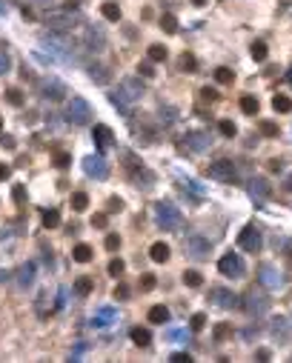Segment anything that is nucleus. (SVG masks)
Wrapping results in <instances>:
<instances>
[{
	"label": "nucleus",
	"mask_w": 292,
	"mask_h": 363,
	"mask_svg": "<svg viewBox=\"0 0 292 363\" xmlns=\"http://www.w3.org/2000/svg\"><path fill=\"white\" fill-rule=\"evenodd\" d=\"M40 46H46V52H52V55L58 57V60H75V43H72L66 34H60V32H43L40 34Z\"/></svg>",
	"instance_id": "1"
},
{
	"label": "nucleus",
	"mask_w": 292,
	"mask_h": 363,
	"mask_svg": "<svg viewBox=\"0 0 292 363\" xmlns=\"http://www.w3.org/2000/svg\"><path fill=\"white\" fill-rule=\"evenodd\" d=\"M181 209H178L172 200H158L155 203V223L164 229V232H172V229L181 226Z\"/></svg>",
	"instance_id": "2"
},
{
	"label": "nucleus",
	"mask_w": 292,
	"mask_h": 363,
	"mask_svg": "<svg viewBox=\"0 0 292 363\" xmlns=\"http://www.w3.org/2000/svg\"><path fill=\"white\" fill-rule=\"evenodd\" d=\"M92 117H95L92 103L86 100V97H81V94H72V100L66 103V120L75 126H86Z\"/></svg>",
	"instance_id": "3"
},
{
	"label": "nucleus",
	"mask_w": 292,
	"mask_h": 363,
	"mask_svg": "<svg viewBox=\"0 0 292 363\" xmlns=\"http://www.w3.org/2000/svg\"><path fill=\"white\" fill-rule=\"evenodd\" d=\"M123 158H126V169H129L132 183H138V189H152V186H155V175H152V172L146 169L143 163H138L132 152H126Z\"/></svg>",
	"instance_id": "4"
},
{
	"label": "nucleus",
	"mask_w": 292,
	"mask_h": 363,
	"mask_svg": "<svg viewBox=\"0 0 292 363\" xmlns=\"http://www.w3.org/2000/svg\"><path fill=\"white\" fill-rule=\"evenodd\" d=\"M46 23L49 26H55V29H60V32H69V29H75V26L81 23V14L72 9V3H69L66 9H52L49 11Z\"/></svg>",
	"instance_id": "5"
},
{
	"label": "nucleus",
	"mask_w": 292,
	"mask_h": 363,
	"mask_svg": "<svg viewBox=\"0 0 292 363\" xmlns=\"http://www.w3.org/2000/svg\"><path fill=\"white\" fill-rule=\"evenodd\" d=\"M258 283L264 286V289H269V292H278V289H284L287 277L281 274L278 266H272V263H261V266H258Z\"/></svg>",
	"instance_id": "6"
},
{
	"label": "nucleus",
	"mask_w": 292,
	"mask_h": 363,
	"mask_svg": "<svg viewBox=\"0 0 292 363\" xmlns=\"http://www.w3.org/2000/svg\"><path fill=\"white\" fill-rule=\"evenodd\" d=\"M184 249H187L189 258L203 261V258H209V252H212V240L198 235V232H192V235H187V240H184Z\"/></svg>",
	"instance_id": "7"
},
{
	"label": "nucleus",
	"mask_w": 292,
	"mask_h": 363,
	"mask_svg": "<svg viewBox=\"0 0 292 363\" xmlns=\"http://www.w3.org/2000/svg\"><path fill=\"white\" fill-rule=\"evenodd\" d=\"M238 246H241L244 252H249V255H258L261 246H264V235H261V229H258L255 223H246L244 232L238 235Z\"/></svg>",
	"instance_id": "8"
},
{
	"label": "nucleus",
	"mask_w": 292,
	"mask_h": 363,
	"mask_svg": "<svg viewBox=\"0 0 292 363\" xmlns=\"http://www.w3.org/2000/svg\"><path fill=\"white\" fill-rule=\"evenodd\" d=\"M218 272H221L223 277H244L246 266H244V261H241V255L226 252V255H221V261H218Z\"/></svg>",
	"instance_id": "9"
},
{
	"label": "nucleus",
	"mask_w": 292,
	"mask_h": 363,
	"mask_svg": "<svg viewBox=\"0 0 292 363\" xmlns=\"http://www.w3.org/2000/svg\"><path fill=\"white\" fill-rule=\"evenodd\" d=\"M83 172L95 181H106L109 178V163H106L103 155H86L83 158Z\"/></svg>",
	"instance_id": "10"
},
{
	"label": "nucleus",
	"mask_w": 292,
	"mask_h": 363,
	"mask_svg": "<svg viewBox=\"0 0 292 363\" xmlns=\"http://www.w3.org/2000/svg\"><path fill=\"white\" fill-rule=\"evenodd\" d=\"M206 175H209V178H215V181L232 183L235 178H238V169H235L232 160H215V163H209V166H206Z\"/></svg>",
	"instance_id": "11"
},
{
	"label": "nucleus",
	"mask_w": 292,
	"mask_h": 363,
	"mask_svg": "<svg viewBox=\"0 0 292 363\" xmlns=\"http://www.w3.org/2000/svg\"><path fill=\"white\" fill-rule=\"evenodd\" d=\"M117 94H120L123 100H129V103H138L140 97L146 94V89H143L140 78H123L120 80V86H117Z\"/></svg>",
	"instance_id": "12"
},
{
	"label": "nucleus",
	"mask_w": 292,
	"mask_h": 363,
	"mask_svg": "<svg viewBox=\"0 0 292 363\" xmlns=\"http://www.w3.org/2000/svg\"><path fill=\"white\" fill-rule=\"evenodd\" d=\"M83 46L89 49V52H103L106 49V32L100 26H86V32H83Z\"/></svg>",
	"instance_id": "13"
},
{
	"label": "nucleus",
	"mask_w": 292,
	"mask_h": 363,
	"mask_svg": "<svg viewBox=\"0 0 292 363\" xmlns=\"http://www.w3.org/2000/svg\"><path fill=\"white\" fill-rule=\"evenodd\" d=\"M40 91H43V97L46 100H63L69 89H66V83H60L58 78H43L40 80Z\"/></svg>",
	"instance_id": "14"
},
{
	"label": "nucleus",
	"mask_w": 292,
	"mask_h": 363,
	"mask_svg": "<svg viewBox=\"0 0 292 363\" xmlns=\"http://www.w3.org/2000/svg\"><path fill=\"white\" fill-rule=\"evenodd\" d=\"M209 300L215 303V306H221V309L238 306V295H235L232 289H226V286H212V289H209Z\"/></svg>",
	"instance_id": "15"
},
{
	"label": "nucleus",
	"mask_w": 292,
	"mask_h": 363,
	"mask_svg": "<svg viewBox=\"0 0 292 363\" xmlns=\"http://www.w3.org/2000/svg\"><path fill=\"white\" fill-rule=\"evenodd\" d=\"M246 315H255V318H261V315H267L269 312V297L267 295H258V292H249L246 295Z\"/></svg>",
	"instance_id": "16"
},
{
	"label": "nucleus",
	"mask_w": 292,
	"mask_h": 363,
	"mask_svg": "<svg viewBox=\"0 0 292 363\" xmlns=\"http://www.w3.org/2000/svg\"><path fill=\"white\" fill-rule=\"evenodd\" d=\"M184 140H187V149L189 152H206V149L212 146V140H209V135H203V132H187L184 135Z\"/></svg>",
	"instance_id": "17"
},
{
	"label": "nucleus",
	"mask_w": 292,
	"mask_h": 363,
	"mask_svg": "<svg viewBox=\"0 0 292 363\" xmlns=\"http://www.w3.org/2000/svg\"><path fill=\"white\" fill-rule=\"evenodd\" d=\"M112 323H117V312L112 306H103V309L95 312V318H92L95 329H106V326H112Z\"/></svg>",
	"instance_id": "18"
},
{
	"label": "nucleus",
	"mask_w": 292,
	"mask_h": 363,
	"mask_svg": "<svg viewBox=\"0 0 292 363\" xmlns=\"http://www.w3.org/2000/svg\"><path fill=\"white\" fill-rule=\"evenodd\" d=\"M92 140L97 143V149H106V146H112L115 135H112V129H109V126L95 123V129H92Z\"/></svg>",
	"instance_id": "19"
},
{
	"label": "nucleus",
	"mask_w": 292,
	"mask_h": 363,
	"mask_svg": "<svg viewBox=\"0 0 292 363\" xmlns=\"http://www.w3.org/2000/svg\"><path fill=\"white\" fill-rule=\"evenodd\" d=\"M249 194H252L255 200H267L269 194H272V189H269V183L264 181V178H252V181H249Z\"/></svg>",
	"instance_id": "20"
},
{
	"label": "nucleus",
	"mask_w": 292,
	"mask_h": 363,
	"mask_svg": "<svg viewBox=\"0 0 292 363\" xmlns=\"http://www.w3.org/2000/svg\"><path fill=\"white\" fill-rule=\"evenodd\" d=\"M129 338H132V343H135V346H140V349H149V346H152V332H149V329H140V326H135V329L129 332Z\"/></svg>",
	"instance_id": "21"
},
{
	"label": "nucleus",
	"mask_w": 292,
	"mask_h": 363,
	"mask_svg": "<svg viewBox=\"0 0 292 363\" xmlns=\"http://www.w3.org/2000/svg\"><path fill=\"white\" fill-rule=\"evenodd\" d=\"M86 72H89V80L97 83V86H106V83H109V69H106L103 63H92Z\"/></svg>",
	"instance_id": "22"
},
{
	"label": "nucleus",
	"mask_w": 292,
	"mask_h": 363,
	"mask_svg": "<svg viewBox=\"0 0 292 363\" xmlns=\"http://www.w3.org/2000/svg\"><path fill=\"white\" fill-rule=\"evenodd\" d=\"M32 283H35V263H26L23 269L17 272V286L20 289H29Z\"/></svg>",
	"instance_id": "23"
},
{
	"label": "nucleus",
	"mask_w": 292,
	"mask_h": 363,
	"mask_svg": "<svg viewBox=\"0 0 292 363\" xmlns=\"http://www.w3.org/2000/svg\"><path fill=\"white\" fill-rule=\"evenodd\" d=\"M100 14H103L106 20H112V23H117L120 17H123V11H120V6H117L115 0H106L103 6H100Z\"/></svg>",
	"instance_id": "24"
},
{
	"label": "nucleus",
	"mask_w": 292,
	"mask_h": 363,
	"mask_svg": "<svg viewBox=\"0 0 292 363\" xmlns=\"http://www.w3.org/2000/svg\"><path fill=\"white\" fill-rule=\"evenodd\" d=\"M146 318H149V323H161V326H164V323H169V309H166L164 303H158V306L149 309Z\"/></svg>",
	"instance_id": "25"
},
{
	"label": "nucleus",
	"mask_w": 292,
	"mask_h": 363,
	"mask_svg": "<svg viewBox=\"0 0 292 363\" xmlns=\"http://www.w3.org/2000/svg\"><path fill=\"white\" fill-rule=\"evenodd\" d=\"M149 258H152L155 263H166V261H169V246H166L164 240L152 243V249H149Z\"/></svg>",
	"instance_id": "26"
},
{
	"label": "nucleus",
	"mask_w": 292,
	"mask_h": 363,
	"mask_svg": "<svg viewBox=\"0 0 292 363\" xmlns=\"http://www.w3.org/2000/svg\"><path fill=\"white\" fill-rule=\"evenodd\" d=\"M258 109H261V103H258L255 94H244V97H241V112L244 114H252V117H255Z\"/></svg>",
	"instance_id": "27"
},
{
	"label": "nucleus",
	"mask_w": 292,
	"mask_h": 363,
	"mask_svg": "<svg viewBox=\"0 0 292 363\" xmlns=\"http://www.w3.org/2000/svg\"><path fill=\"white\" fill-rule=\"evenodd\" d=\"M92 277L89 274H81V277H75V295H81V297H86L89 292H92Z\"/></svg>",
	"instance_id": "28"
},
{
	"label": "nucleus",
	"mask_w": 292,
	"mask_h": 363,
	"mask_svg": "<svg viewBox=\"0 0 292 363\" xmlns=\"http://www.w3.org/2000/svg\"><path fill=\"white\" fill-rule=\"evenodd\" d=\"M92 246H89V243H78V246H75V252H72V258H75V261L78 263H89L92 261Z\"/></svg>",
	"instance_id": "29"
},
{
	"label": "nucleus",
	"mask_w": 292,
	"mask_h": 363,
	"mask_svg": "<svg viewBox=\"0 0 292 363\" xmlns=\"http://www.w3.org/2000/svg\"><path fill=\"white\" fill-rule=\"evenodd\" d=\"M181 186H184V192L195 194V197H203V194H206V189H203L198 181H192V178H181Z\"/></svg>",
	"instance_id": "30"
},
{
	"label": "nucleus",
	"mask_w": 292,
	"mask_h": 363,
	"mask_svg": "<svg viewBox=\"0 0 292 363\" xmlns=\"http://www.w3.org/2000/svg\"><path fill=\"white\" fill-rule=\"evenodd\" d=\"M272 109L281 112V114H287V112H292V100L287 94H275V97H272Z\"/></svg>",
	"instance_id": "31"
},
{
	"label": "nucleus",
	"mask_w": 292,
	"mask_h": 363,
	"mask_svg": "<svg viewBox=\"0 0 292 363\" xmlns=\"http://www.w3.org/2000/svg\"><path fill=\"white\" fill-rule=\"evenodd\" d=\"M72 209H75V212H86V209H89V194L75 192L72 194Z\"/></svg>",
	"instance_id": "32"
},
{
	"label": "nucleus",
	"mask_w": 292,
	"mask_h": 363,
	"mask_svg": "<svg viewBox=\"0 0 292 363\" xmlns=\"http://www.w3.org/2000/svg\"><path fill=\"white\" fill-rule=\"evenodd\" d=\"M146 55H149V60H152V63H164L169 52H166V46L155 43V46H149V52H146Z\"/></svg>",
	"instance_id": "33"
},
{
	"label": "nucleus",
	"mask_w": 292,
	"mask_h": 363,
	"mask_svg": "<svg viewBox=\"0 0 292 363\" xmlns=\"http://www.w3.org/2000/svg\"><path fill=\"white\" fill-rule=\"evenodd\" d=\"M161 29H164L166 34H175L178 32V17H175V14H169V11L161 14Z\"/></svg>",
	"instance_id": "34"
},
{
	"label": "nucleus",
	"mask_w": 292,
	"mask_h": 363,
	"mask_svg": "<svg viewBox=\"0 0 292 363\" xmlns=\"http://www.w3.org/2000/svg\"><path fill=\"white\" fill-rule=\"evenodd\" d=\"M184 277V283L189 286V289H198L200 283H203V277H200V272H195V269H187V272L181 274Z\"/></svg>",
	"instance_id": "35"
},
{
	"label": "nucleus",
	"mask_w": 292,
	"mask_h": 363,
	"mask_svg": "<svg viewBox=\"0 0 292 363\" xmlns=\"http://www.w3.org/2000/svg\"><path fill=\"white\" fill-rule=\"evenodd\" d=\"M249 52H252V57H255L258 63H264V60H267V55H269V49H267V43H264V40H255Z\"/></svg>",
	"instance_id": "36"
},
{
	"label": "nucleus",
	"mask_w": 292,
	"mask_h": 363,
	"mask_svg": "<svg viewBox=\"0 0 292 363\" xmlns=\"http://www.w3.org/2000/svg\"><path fill=\"white\" fill-rule=\"evenodd\" d=\"M43 226H46V229L60 226V212H58V209H46V212H43Z\"/></svg>",
	"instance_id": "37"
},
{
	"label": "nucleus",
	"mask_w": 292,
	"mask_h": 363,
	"mask_svg": "<svg viewBox=\"0 0 292 363\" xmlns=\"http://www.w3.org/2000/svg\"><path fill=\"white\" fill-rule=\"evenodd\" d=\"M109 103H112V106H115V109H120V112L126 114V117H132V109H129V100H123V97H120V94H109Z\"/></svg>",
	"instance_id": "38"
},
{
	"label": "nucleus",
	"mask_w": 292,
	"mask_h": 363,
	"mask_svg": "<svg viewBox=\"0 0 292 363\" xmlns=\"http://www.w3.org/2000/svg\"><path fill=\"white\" fill-rule=\"evenodd\" d=\"M215 80H218V83H223V86H229V83L235 80V72H232V69H226V66L215 69Z\"/></svg>",
	"instance_id": "39"
},
{
	"label": "nucleus",
	"mask_w": 292,
	"mask_h": 363,
	"mask_svg": "<svg viewBox=\"0 0 292 363\" xmlns=\"http://www.w3.org/2000/svg\"><path fill=\"white\" fill-rule=\"evenodd\" d=\"M229 335H232V323H218V326L212 329V338H215V341H226Z\"/></svg>",
	"instance_id": "40"
},
{
	"label": "nucleus",
	"mask_w": 292,
	"mask_h": 363,
	"mask_svg": "<svg viewBox=\"0 0 292 363\" xmlns=\"http://www.w3.org/2000/svg\"><path fill=\"white\" fill-rule=\"evenodd\" d=\"M181 69H184L187 75H195V69H198V60H195V55H184V57H181Z\"/></svg>",
	"instance_id": "41"
},
{
	"label": "nucleus",
	"mask_w": 292,
	"mask_h": 363,
	"mask_svg": "<svg viewBox=\"0 0 292 363\" xmlns=\"http://www.w3.org/2000/svg\"><path fill=\"white\" fill-rule=\"evenodd\" d=\"M203 326H206V315H203V312H195V315H192V320H189V329H192V332H200Z\"/></svg>",
	"instance_id": "42"
},
{
	"label": "nucleus",
	"mask_w": 292,
	"mask_h": 363,
	"mask_svg": "<svg viewBox=\"0 0 292 363\" xmlns=\"http://www.w3.org/2000/svg\"><path fill=\"white\" fill-rule=\"evenodd\" d=\"M258 129H261V135H264V137H275V135H278V126L272 123V120H261Z\"/></svg>",
	"instance_id": "43"
},
{
	"label": "nucleus",
	"mask_w": 292,
	"mask_h": 363,
	"mask_svg": "<svg viewBox=\"0 0 292 363\" xmlns=\"http://www.w3.org/2000/svg\"><path fill=\"white\" fill-rule=\"evenodd\" d=\"M123 269H126V263L120 261V258L109 261V274H112V277H120V274H123Z\"/></svg>",
	"instance_id": "44"
},
{
	"label": "nucleus",
	"mask_w": 292,
	"mask_h": 363,
	"mask_svg": "<svg viewBox=\"0 0 292 363\" xmlns=\"http://www.w3.org/2000/svg\"><path fill=\"white\" fill-rule=\"evenodd\" d=\"M218 129H221L223 137H235V135H238V129H235L232 120H221V123H218Z\"/></svg>",
	"instance_id": "45"
},
{
	"label": "nucleus",
	"mask_w": 292,
	"mask_h": 363,
	"mask_svg": "<svg viewBox=\"0 0 292 363\" xmlns=\"http://www.w3.org/2000/svg\"><path fill=\"white\" fill-rule=\"evenodd\" d=\"M69 163H72L69 152H58V155H55V166H58V169H69Z\"/></svg>",
	"instance_id": "46"
},
{
	"label": "nucleus",
	"mask_w": 292,
	"mask_h": 363,
	"mask_svg": "<svg viewBox=\"0 0 292 363\" xmlns=\"http://www.w3.org/2000/svg\"><path fill=\"white\" fill-rule=\"evenodd\" d=\"M138 72H140V78H155L152 60H143V63H138Z\"/></svg>",
	"instance_id": "47"
},
{
	"label": "nucleus",
	"mask_w": 292,
	"mask_h": 363,
	"mask_svg": "<svg viewBox=\"0 0 292 363\" xmlns=\"http://www.w3.org/2000/svg\"><path fill=\"white\" fill-rule=\"evenodd\" d=\"M9 72H12V57L0 49V75H9Z\"/></svg>",
	"instance_id": "48"
},
{
	"label": "nucleus",
	"mask_w": 292,
	"mask_h": 363,
	"mask_svg": "<svg viewBox=\"0 0 292 363\" xmlns=\"http://www.w3.org/2000/svg\"><path fill=\"white\" fill-rule=\"evenodd\" d=\"M6 100L12 103V106H23V94H20V89H9L6 91Z\"/></svg>",
	"instance_id": "49"
},
{
	"label": "nucleus",
	"mask_w": 292,
	"mask_h": 363,
	"mask_svg": "<svg viewBox=\"0 0 292 363\" xmlns=\"http://www.w3.org/2000/svg\"><path fill=\"white\" fill-rule=\"evenodd\" d=\"M12 200H14L17 206L26 203V186H14V189H12Z\"/></svg>",
	"instance_id": "50"
},
{
	"label": "nucleus",
	"mask_w": 292,
	"mask_h": 363,
	"mask_svg": "<svg viewBox=\"0 0 292 363\" xmlns=\"http://www.w3.org/2000/svg\"><path fill=\"white\" fill-rule=\"evenodd\" d=\"M140 289H143V292H152L155 289V274H140Z\"/></svg>",
	"instance_id": "51"
},
{
	"label": "nucleus",
	"mask_w": 292,
	"mask_h": 363,
	"mask_svg": "<svg viewBox=\"0 0 292 363\" xmlns=\"http://www.w3.org/2000/svg\"><path fill=\"white\" fill-rule=\"evenodd\" d=\"M106 249L117 252V249H120V238H117V235H106Z\"/></svg>",
	"instance_id": "52"
},
{
	"label": "nucleus",
	"mask_w": 292,
	"mask_h": 363,
	"mask_svg": "<svg viewBox=\"0 0 292 363\" xmlns=\"http://www.w3.org/2000/svg\"><path fill=\"white\" fill-rule=\"evenodd\" d=\"M200 97H203V100H218V91L212 89V86H203V89H200Z\"/></svg>",
	"instance_id": "53"
},
{
	"label": "nucleus",
	"mask_w": 292,
	"mask_h": 363,
	"mask_svg": "<svg viewBox=\"0 0 292 363\" xmlns=\"http://www.w3.org/2000/svg\"><path fill=\"white\" fill-rule=\"evenodd\" d=\"M172 363H192V355L189 352H175L172 355Z\"/></svg>",
	"instance_id": "54"
},
{
	"label": "nucleus",
	"mask_w": 292,
	"mask_h": 363,
	"mask_svg": "<svg viewBox=\"0 0 292 363\" xmlns=\"http://www.w3.org/2000/svg\"><path fill=\"white\" fill-rule=\"evenodd\" d=\"M126 297H129V289H126V286H123V283L115 286V300H126Z\"/></svg>",
	"instance_id": "55"
},
{
	"label": "nucleus",
	"mask_w": 292,
	"mask_h": 363,
	"mask_svg": "<svg viewBox=\"0 0 292 363\" xmlns=\"http://www.w3.org/2000/svg\"><path fill=\"white\" fill-rule=\"evenodd\" d=\"M106 223H109V217L106 215H95L92 217V226H97V229H106Z\"/></svg>",
	"instance_id": "56"
},
{
	"label": "nucleus",
	"mask_w": 292,
	"mask_h": 363,
	"mask_svg": "<svg viewBox=\"0 0 292 363\" xmlns=\"http://www.w3.org/2000/svg\"><path fill=\"white\" fill-rule=\"evenodd\" d=\"M12 178V166L9 163H0V181H9Z\"/></svg>",
	"instance_id": "57"
},
{
	"label": "nucleus",
	"mask_w": 292,
	"mask_h": 363,
	"mask_svg": "<svg viewBox=\"0 0 292 363\" xmlns=\"http://www.w3.org/2000/svg\"><path fill=\"white\" fill-rule=\"evenodd\" d=\"M120 209H123V200L120 197H112L109 200V212H120Z\"/></svg>",
	"instance_id": "58"
},
{
	"label": "nucleus",
	"mask_w": 292,
	"mask_h": 363,
	"mask_svg": "<svg viewBox=\"0 0 292 363\" xmlns=\"http://www.w3.org/2000/svg\"><path fill=\"white\" fill-rule=\"evenodd\" d=\"M284 323H287V320H284V318H278V320H275V326H272V332H275V335H287Z\"/></svg>",
	"instance_id": "59"
},
{
	"label": "nucleus",
	"mask_w": 292,
	"mask_h": 363,
	"mask_svg": "<svg viewBox=\"0 0 292 363\" xmlns=\"http://www.w3.org/2000/svg\"><path fill=\"white\" fill-rule=\"evenodd\" d=\"M0 143H3V146H6V149H14V146H17L12 135H3V137H0Z\"/></svg>",
	"instance_id": "60"
},
{
	"label": "nucleus",
	"mask_w": 292,
	"mask_h": 363,
	"mask_svg": "<svg viewBox=\"0 0 292 363\" xmlns=\"http://www.w3.org/2000/svg\"><path fill=\"white\" fill-rule=\"evenodd\" d=\"M269 169H272V172H281V169H284V163H281V160H269Z\"/></svg>",
	"instance_id": "61"
},
{
	"label": "nucleus",
	"mask_w": 292,
	"mask_h": 363,
	"mask_svg": "<svg viewBox=\"0 0 292 363\" xmlns=\"http://www.w3.org/2000/svg\"><path fill=\"white\" fill-rule=\"evenodd\" d=\"M192 3H195V6H206V3H209V0H192Z\"/></svg>",
	"instance_id": "62"
},
{
	"label": "nucleus",
	"mask_w": 292,
	"mask_h": 363,
	"mask_svg": "<svg viewBox=\"0 0 292 363\" xmlns=\"http://www.w3.org/2000/svg\"><path fill=\"white\" fill-rule=\"evenodd\" d=\"M32 3H40V6H49V3H52V0H32Z\"/></svg>",
	"instance_id": "63"
},
{
	"label": "nucleus",
	"mask_w": 292,
	"mask_h": 363,
	"mask_svg": "<svg viewBox=\"0 0 292 363\" xmlns=\"http://www.w3.org/2000/svg\"><path fill=\"white\" fill-rule=\"evenodd\" d=\"M0 129H3V117H0Z\"/></svg>",
	"instance_id": "64"
}]
</instances>
